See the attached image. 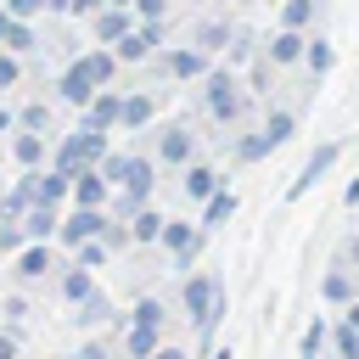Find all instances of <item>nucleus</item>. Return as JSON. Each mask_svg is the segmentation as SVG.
Here are the masks:
<instances>
[{"mask_svg": "<svg viewBox=\"0 0 359 359\" xmlns=\"http://www.w3.org/2000/svg\"><path fill=\"white\" fill-rule=\"evenodd\" d=\"M107 252H112V247L95 236V241H84V247H79V264H84V269H95V264H107Z\"/></svg>", "mask_w": 359, "mask_h": 359, "instance_id": "obj_32", "label": "nucleus"}, {"mask_svg": "<svg viewBox=\"0 0 359 359\" xmlns=\"http://www.w3.org/2000/svg\"><path fill=\"white\" fill-rule=\"evenodd\" d=\"M107 191H112V180L101 168H79L73 174V208H107Z\"/></svg>", "mask_w": 359, "mask_h": 359, "instance_id": "obj_9", "label": "nucleus"}, {"mask_svg": "<svg viewBox=\"0 0 359 359\" xmlns=\"http://www.w3.org/2000/svg\"><path fill=\"white\" fill-rule=\"evenodd\" d=\"M325 342H331V331H325V320H314V325L303 331V348H297V353H303V359H320Z\"/></svg>", "mask_w": 359, "mask_h": 359, "instance_id": "obj_26", "label": "nucleus"}, {"mask_svg": "<svg viewBox=\"0 0 359 359\" xmlns=\"http://www.w3.org/2000/svg\"><path fill=\"white\" fill-rule=\"evenodd\" d=\"M45 6H50V0H6V11H11V17H22V22H28L34 11H45Z\"/></svg>", "mask_w": 359, "mask_h": 359, "instance_id": "obj_34", "label": "nucleus"}, {"mask_svg": "<svg viewBox=\"0 0 359 359\" xmlns=\"http://www.w3.org/2000/svg\"><path fill=\"white\" fill-rule=\"evenodd\" d=\"M101 163H107V129H95V123H79V129L56 146V168H67V174L101 168Z\"/></svg>", "mask_w": 359, "mask_h": 359, "instance_id": "obj_2", "label": "nucleus"}, {"mask_svg": "<svg viewBox=\"0 0 359 359\" xmlns=\"http://www.w3.org/2000/svg\"><path fill=\"white\" fill-rule=\"evenodd\" d=\"M50 6H56V11H67V6H73V0H50Z\"/></svg>", "mask_w": 359, "mask_h": 359, "instance_id": "obj_47", "label": "nucleus"}, {"mask_svg": "<svg viewBox=\"0 0 359 359\" xmlns=\"http://www.w3.org/2000/svg\"><path fill=\"white\" fill-rule=\"evenodd\" d=\"M95 34H101V39H112V45H118V39H123V34H129V17H123V6H112V11H101V22H95Z\"/></svg>", "mask_w": 359, "mask_h": 359, "instance_id": "obj_24", "label": "nucleus"}, {"mask_svg": "<svg viewBox=\"0 0 359 359\" xmlns=\"http://www.w3.org/2000/svg\"><path fill=\"white\" fill-rule=\"evenodd\" d=\"M320 292H325V303H353V275H348V264H337V269H325V280H320Z\"/></svg>", "mask_w": 359, "mask_h": 359, "instance_id": "obj_20", "label": "nucleus"}, {"mask_svg": "<svg viewBox=\"0 0 359 359\" xmlns=\"http://www.w3.org/2000/svg\"><path fill=\"white\" fill-rule=\"evenodd\" d=\"M342 264H348V269H359V236H348V241H342Z\"/></svg>", "mask_w": 359, "mask_h": 359, "instance_id": "obj_38", "label": "nucleus"}, {"mask_svg": "<svg viewBox=\"0 0 359 359\" xmlns=\"http://www.w3.org/2000/svg\"><path fill=\"white\" fill-rule=\"evenodd\" d=\"M67 359H107V348H101V342H84V348H73Z\"/></svg>", "mask_w": 359, "mask_h": 359, "instance_id": "obj_37", "label": "nucleus"}, {"mask_svg": "<svg viewBox=\"0 0 359 359\" xmlns=\"http://www.w3.org/2000/svg\"><path fill=\"white\" fill-rule=\"evenodd\" d=\"M6 129H11V112H6V107H0V135H6Z\"/></svg>", "mask_w": 359, "mask_h": 359, "instance_id": "obj_44", "label": "nucleus"}, {"mask_svg": "<svg viewBox=\"0 0 359 359\" xmlns=\"http://www.w3.org/2000/svg\"><path fill=\"white\" fill-rule=\"evenodd\" d=\"M6 320H28V297H6Z\"/></svg>", "mask_w": 359, "mask_h": 359, "instance_id": "obj_36", "label": "nucleus"}, {"mask_svg": "<svg viewBox=\"0 0 359 359\" xmlns=\"http://www.w3.org/2000/svg\"><path fill=\"white\" fill-rule=\"evenodd\" d=\"M163 224H168V219H163L157 208H140V213L129 219V236H135V247H146V241H163Z\"/></svg>", "mask_w": 359, "mask_h": 359, "instance_id": "obj_19", "label": "nucleus"}, {"mask_svg": "<svg viewBox=\"0 0 359 359\" xmlns=\"http://www.w3.org/2000/svg\"><path fill=\"white\" fill-rule=\"evenodd\" d=\"M151 112H157V101H151V95H129V101H123V129L151 123Z\"/></svg>", "mask_w": 359, "mask_h": 359, "instance_id": "obj_23", "label": "nucleus"}, {"mask_svg": "<svg viewBox=\"0 0 359 359\" xmlns=\"http://www.w3.org/2000/svg\"><path fill=\"white\" fill-rule=\"evenodd\" d=\"M135 11H140V17H151V22H157V17H163V11H168V0H135Z\"/></svg>", "mask_w": 359, "mask_h": 359, "instance_id": "obj_35", "label": "nucleus"}, {"mask_svg": "<svg viewBox=\"0 0 359 359\" xmlns=\"http://www.w3.org/2000/svg\"><path fill=\"white\" fill-rule=\"evenodd\" d=\"M73 320H79V325H101V320H112V303L95 292V297H84V303H79V314H73Z\"/></svg>", "mask_w": 359, "mask_h": 359, "instance_id": "obj_25", "label": "nucleus"}, {"mask_svg": "<svg viewBox=\"0 0 359 359\" xmlns=\"http://www.w3.org/2000/svg\"><path fill=\"white\" fill-rule=\"evenodd\" d=\"M22 230H28V241H45V236H56V230H62V219H56V208H50V202H34V208L22 213Z\"/></svg>", "mask_w": 359, "mask_h": 359, "instance_id": "obj_13", "label": "nucleus"}, {"mask_svg": "<svg viewBox=\"0 0 359 359\" xmlns=\"http://www.w3.org/2000/svg\"><path fill=\"white\" fill-rule=\"evenodd\" d=\"M309 50V39H303V28H280L275 39H269V62H297Z\"/></svg>", "mask_w": 359, "mask_h": 359, "instance_id": "obj_17", "label": "nucleus"}, {"mask_svg": "<svg viewBox=\"0 0 359 359\" xmlns=\"http://www.w3.org/2000/svg\"><path fill=\"white\" fill-rule=\"evenodd\" d=\"M0 359H17V337L11 331H0Z\"/></svg>", "mask_w": 359, "mask_h": 359, "instance_id": "obj_40", "label": "nucleus"}, {"mask_svg": "<svg viewBox=\"0 0 359 359\" xmlns=\"http://www.w3.org/2000/svg\"><path fill=\"white\" fill-rule=\"evenodd\" d=\"M303 62H309V67H314V79H320V73L331 67V45H325V39H309V50H303Z\"/></svg>", "mask_w": 359, "mask_h": 359, "instance_id": "obj_30", "label": "nucleus"}, {"mask_svg": "<svg viewBox=\"0 0 359 359\" xmlns=\"http://www.w3.org/2000/svg\"><path fill=\"white\" fill-rule=\"evenodd\" d=\"M11 157H17L22 168H39V157H45V140H39V129H22V135L11 140Z\"/></svg>", "mask_w": 359, "mask_h": 359, "instance_id": "obj_22", "label": "nucleus"}, {"mask_svg": "<svg viewBox=\"0 0 359 359\" xmlns=\"http://www.w3.org/2000/svg\"><path fill=\"white\" fill-rule=\"evenodd\" d=\"M163 67H168L174 79H196V73H208V56H202V50H168Z\"/></svg>", "mask_w": 359, "mask_h": 359, "instance_id": "obj_21", "label": "nucleus"}, {"mask_svg": "<svg viewBox=\"0 0 359 359\" xmlns=\"http://www.w3.org/2000/svg\"><path fill=\"white\" fill-rule=\"evenodd\" d=\"M309 17H314V0H286V11H280V22H286V28H303Z\"/></svg>", "mask_w": 359, "mask_h": 359, "instance_id": "obj_31", "label": "nucleus"}, {"mask_svg": "<svg viewBox=\"0 0 359 359\" xmlns=\"http://www.w3.org/2000/svg\"><path fill=\"white\" fill-rule=\"evenodd\" d=\"M230 213H236V191H230V185H219V191L202 202V230H219Z\"/></svg>", "mask_w": 359, "mask_h": 359, "instance_id": "obj_14", "label": "nucleus"}, {"mask_svg": "<svg viewBox=\"0 0 359 359\" xmlns=\"http://www.w3.org/2000/svg\"><path fill=\"white\" fill-rule=\"evenodd\" d=\"M84 123H95V129H112V123H123V101L112 95V90H101L95 101H90V118Z\"/></svg>", "mask_w": 359, "mask_h": 359, "instance_id": "obj_18", "label": "nucleus"}, {"mask_svg": "<svg viewBox=\"0 0 359 359\" xmlns=\"http://www.w3.org/2000/svg\"><path fill=\"white\" fill-rule=\"evenodd\" d=\"M22 247H28L22 219H0V252H22Z\"/></svg>", "mask_w": 359, "mask_h": 359, "instance_id": "obj_27", "label": "nucleus"}, {"mask_svg": "<svg viewBox=\"0 0 359 359\" xmlns=\"http://www.w3.org/2000/svg\"><path fill=\"white\" fill-rule=\"evenodd\" d=\"M151 359H185V348H168V342H163V348H157Z\"/></svg>", "mask_w": 359, "mask_h": 359, "instance_id": "obj_41", "label": "nucleus"}, {"mask_svg": "<svg viewBox=\"0 0 359 359\" xmlns=\"http://www.w3.org/2000/svg\"><path fill=\"white\" fill-rule=\"evenodd\" d=\"M11 84H17V62H11V56H0V90H11Z\"/></svg>", "mask_w": 359, "mask_h": 359, "instance_id": "obj_39", "label": "nucleus"}, {"mask_svg": "<svg viewBox=\"0 0 359 359\" xmlns=\"http://www.w3.org/2000/svg\"><path fill=\"white\" fill-rule=\"evenodd\" d=\"M45 123H50V107H45V101L22 107V129H45Z\"/></svg>", "mask_w": 359, "mask_h": 359, "instance_id": "obj_33", "label": "nucleus"}, {"mask_svg": "<svg viewBox=\"0 0 359 359\" xmlns=\"http://www.w3.org/2000/svg\"><path fill=\"white\" fill-rule=\"evenodd\" d=\"M163 320H168V309H163L157 297H140V303H135V320H129V337H123L129 359H151V353L163 348Z\"/></svg>", "mask_w": 359, "mask_h": 359, "instance_id": "obj_3", "label": "nucleus"}, {"mask_svg": "<svg viewBox=\"0 0 359 359\" xmlns=\"http://www.w3.org/2000/svg\"><path fill=\"white\" fill-rule=\"evenodd\" d=\"M151 45H157V28H129L118 39V62H140V56H151Z\"/></svg>", "mask_w": 359, "mask_h": 359, "instance_id": "obj_16", "label": "nucleus"}, {"mask_svg": "<svg viewBox=\"0 0 359 359\" xmlns=\"http://www.w3.org/2000/svg\"><path fill=\"white\" fill-rule=\"evenodd\" d=\"M50 269H56V258H50L45 241H28V247L17 252V275H22V280H39V275H50Z\"/></svg>", "mask_w": 359, "mask_h": 359, "instance_id": "obj_12", "label": "nucleus"}, {"mask_svg": "<svg viewBox=\"0 0 359 359\" xmlns=\"http://www.w3.org/2000/svg\"><path fill=\"white\" fill-rule=\"evenodd\" d=\"M112 67H118V50H84V56H73L67 62V73H62V101H73V107H90L101 90H107V79H112Z\"/></svg>", "mask_w": 359, "mask_h": 359, "instance_id": "obj_1", "label": "nucleus"}, {"mask_svg": "<svg viewBox=\"0 0 359 359\" xmlns=\"http://www.w3.org/2000/svg\"><path fill=\"white\" fill-rule=\"evenodd\" d=\"M331 342H337V359H359V325L342 320V325L331 331Z\"/></svg>", "mask_w": 359, "mask_h": 359, "instance_id": "obj_28", "label": "nucleus"}, {"mask_svg": "<svg viewBox=\"0 0 359 359\" xmlns=\"http://www.w3.org/2000/svg\"><path fill=\"white\" fill-rule=\"evenodd\" d=\"M180 185H185V196H196V202H208V196H213V191H219L224 180H219V174H213L208 163H185V174H180Z\"/></svg>", "mask_w": 359, "mask_h": 359, "instance_id": "obj_11", "label": "nucleus"}, {"mask_svg": "<svg viewBox=\"0 0 359 359\" xmlns=\"http://www.w3.org/2000/svg\"><path fill=\"white\" fill-rule=\"evenodd\" d=\"M163 247L174 252V264H180V269H191V264H196V252H202V224L168 219V224H163Z\"/></svg>", "mask_w": 359, "mask_h": 359, "instance_id": "obj_5", "label": "nucleus"}, {"mask_svg": "<svg viewBox=\"0 0 359 359\" xmlns=\"http://www.w3.org/2000/svg\"><path fill=\"white\" fill-rule=\"evenodd\" d=\"M157 151H163V163H196V135L191 129H180V123H168L163 129V140H157Z\"/></svg>", "mask_w": 359, "mask_h": 359, "instance_id": "obj_10", "label": "nucleus"}, {"mask_svg": "<svg viewBox=\"0 0 359 359\" xmlns=\"http://www.w3.org/2000/svg\"><path fill=\"white\" fill-rule=\"evenodd\" d=\"M348 208H359V180H353V185H348Z\"/></svg>", "mask_w": 359, "mask_h": 359, "instance_id": "obj_43", "label": "nucleus"}, {"mask_svg": "<svg viewBox=\"0 0 359 359\" xmlns=\"http://www.w3.org/2000/svg\"><path fill=\"white\" fill-rule=\"evenodd\" d=\"M107 224H112V219H107L101 208H73V213L62 219V230H56V236H62L67 247H84V241H95Z\"/></svg>", "mask_w": 359, "mask_h": 359, "instance_id": "obj_7", "label": "nucleus"}, {"mask_svg": "<svg viewBox=\"0 0 359 359\" xmlns=\"http://www.w3.org/2000/svg\"><path fill=\"white\" fill-rule=\"evenodd\" d=\"M6 17H11V11H0V45H6Z\"/></svg>", "mask_w": 359, "mask_h": 359, "instance_id": "obj_46", "label": "nucleus"}, {"mask_svg": "<svg viewBox=\"0 0 359 359\" xmlns=\"http://www.w3.org/2000/svg\"><path fill=\"white\" fill-rule=\"evenodd\" d=\"M28 45H34L28 22H22V17H6V50H28Z\"/></svg>", "mask_w": 359, "mask_h": 359, "instance_id": "obj_29", "label": "nucleus"}, {"mask_svg": "<svg viewBox=\"0 0 359 359\" xmlns=\"http://www.w3.org/2000/svg\"><path fill=\"white\" fill-rule=\"evenodd\" d=\"M107 6H129V0H107Z\"/></svg>", "mask_w": 359, "mask_h": 359, "instance_id": "obj_48", "label": "nucleus"}, {"mask_svg": "<svg viewBox=\"0 0 359 359\" xmlns=\"http://www.w3.org/2000/svg\"><path fill=\"white\" fill-rule=\"evenodd\" d=\"M337 151H342V146H337V140H325V146H320V151H314V157H309V163L297 168V180L286 185V196H292V202H297V196H309V191H314V185H320L325 174H331V163H337Z\"/></svg>", "mask_w": 359, "mask_h": 359, "instance_id": "obj_6", "label": "nucleus"}, {"mask_svg": "<svg viewBox=\"0 0 359 359\" xmlns=\"http://www.w3.org/2000/svg\"><path fill=\"white\" fill-rule=\"evenodd\" d=\"M208 359H230V348H213V353H208Z\"/></svg>", "mask_w": 359, "mask_h": 359, "instance_id": "obj_45", "label": "nucleus"}, {"mask_svg": "<svg viewBox=\"0 0 359 359\" xmlns=\"http://www.w3.org/2000/svg\"><path fill=\"white\" fill-rule=\"evenodd\" d=\"M62 297H67L73 309H79L84 297H95V280H90V269H84V264H67V269H62Z\"/></svg>", "mask_w": 359, "mask_h": 359, "instance_id": "obj_15", "label": "nucleus"}, {"mask_svg": "<svg viewBox=\"0 0 359 359\" xmlns=\"http://www.w3.org/2000/svg\"><path fill=\"white\" fill-rule=\"evenodd\" d=\"M292 129H297V118H292V112H269V123H264L252 140H241V146H236V157H241V163H258V157H269L275 146H286V140H292Z\"/></svg>", "mask_w": 359, "mask_h": 359, "instance_id": "obj_4", "label": "nucleus"}, {"mask_svg": "<svg viewBox=\"0 0 359 359\" xmlns=\"http://www.w3.org/2000/svg\"><path fill=\"white\" fill-rule=\"evenodd\" d=\"M202 101H208V112H213V118H224V123H230V118L241 112V84H236L230 73H208V95H202Z\"/></svg>", "mask_w": 359, "mask_h": 359, "instance_id": "obj_8", "label": "nucleus"}, {"mask_svg": "<svg viewBox=\"0 0 359 359\" xmlns=\"http://www.w3.org/2000/svg\"><path fill=\"white\" fill-rule=\"evenodd\" d=\"M342 320H348V325H359V297H353V303L342 309Z\"/></svg>", "mask_w": 359, "mask_h": 359, "instance_id": "obj_42", "label": "nucleus"}]
</instances>
